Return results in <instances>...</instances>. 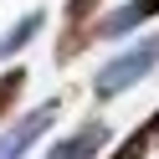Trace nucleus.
<instances>
[{
  "instance_id": "nucleus-7",
  "label": "nucleus",
  "mask_w": 159,
  "mask_h": 159,
  "mask_svg": "<svg viewBox=\"0 0 159 159\" xmlns=\"http://www.w3.org/2000/svg\"><path fill=\"white\" fill-rule=\"evenodd\" d=\"M41 21H46V16H41V11H31V16H21V21H16L11 31L0 36V62H5V57H16V52H21V46L31 41L36 31H41Z\"/></svg>"
},
{
  "instance_id": "nucleus-6",
  "label": "nucleus",
  "mask_w": 159,
  "mask_h": 159,
  "mask_svg": "<svg viewBox=\"0 0 159 159\" xmlns=\"http://www.w3.org/2000/svg\"><path fill=\"white\" fill-rule=\"evenodd\" d=\"M154 149H159V108H154V113H149V118H144V123H139L108 159H149Z\"/></svg>"
},
{
  "instance_id": "nucleus-2",
  "label": "nucleus",
  "mask_w": 159,
  "mask_h": 159,
  "mask_svg": "<svg viewBox=\"0 0 159 159\" xmlns=\"http://www.w3.org/2000/svg\"><path fill=\"white\" fill-rule=\"evenodd\" d=\"M57 113H62V98H46L41 108L21 113L11 128H5V134H0V159H26V154H31V144L57 123Z\"/></svg>"
},
{
  "instance_id": "nucleus-4",
  "label": "nucleus",
  "mask_w": 159,
  "mask_h": 159,
  "mask_svg": "<svg viewBox=\"0 0 159 159\" xmlns=\"http://www.w3.org/2000/svg\"><path fill=\"white\" fill-rule=\"evenodd\" d=\"M103 0H67V31H62V46H57V62H72L82 52V41H93V16Z\"/></svg>"
},
{
  "instance_id": "nucleus-3",
  "label": "nucleus",
  "mask_w": 159,
  "mask_h": 159,
  "mask_svg": "<svg viewBox=\"0 0 159 159\" xmlns=\"http://www.w3.org/2000/svg\"><path fill=\"white\" fill-rule=\"evenodd\" d=\"M108 139H113V128H108L103 118H87L77 134L57 139V144L46 149V159H98V154L108 149Z\"/></svg>"
},
{
  "instance_id": "nucleus-8",
  "label": "nucleus",
  "mask_w": 159,
  "mask_h": 159,
  "mask_svg": "<svg viewBox=\"0 0 159 159\" xmlns=\"http://www.w3.org/2000/svg\"><path fill=\"white\" fill-rule=\"evenodd\" d=\"M21 93H26V72H21V67L0 72V123H5V113L21 103Z\"/></svg>"
},
{
  "instance_id": "nucleus-5",
  "label": "nucleus",
  "mask_w": 159,
  "mask_h": 159,
  "mask_svg": "<svg viewBox=\"0 0 159 159\" xmlns=\"http://www.w3.org/2000/svg\"><path fill=\"white\" fill-rule=\"evenodd\" d=\"M154 16H159V0H128V5H118V11H108L103 21L93 26V36H123V31H134V26L154 21Z\"/></svg>"
},
{
  "instance_id": "nucleus-1",
  "label": "nucleus",
  "mask_w": 159,
  "mask_h": 159,
  "mask_svg": "<svg viewBox=\"0 0 159 159\" xmlns=\"http://www.w3.org/2000/svg\"><path fill=\"white\" fill-rule=\"evenodd\" d=\"M154 67H159V31H154V36H144V41H134L128 52H118L113 62H103V67H98V77H93L98 103H113L118 93L139 87L149 72H154Z\"/></svg>"
}]
</instances>
